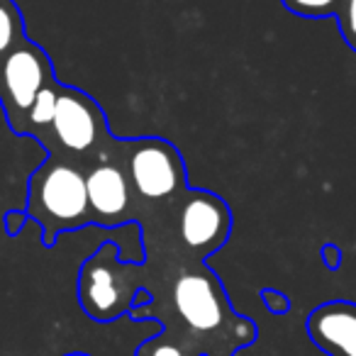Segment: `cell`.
<instances>
[{"label": "cell", "mask_w": 356, "mask_h": 356, "mask_svg": "<svg viewBox=\"0 0 356 356\" xmlns=\"http://www.w3.org/2000/svg\"><path fill=\"white\" fill-rule=\"evenodd\" d=\"M171 225V222H168ZM147 257L142 261V288L152 302L132 307V320H156L161 339L184 346L191 356H234V351L259 339V327L237 315L225 286L203 259H195L173 244L161 252L152 232H142Z\"/></svg>", "instance_id": "obj_1"}, {"label": "cell", "mask_w": 356, "mask_h": 356, "mask_svg": "<svg viewBox=\"0 0 356 356\" xmlns=\"http://www.w3.org/2000/svg\"><path fill=\"white\" fill-rule=\"evenodd\" d=\"M25 213L42 227L40 237L47 249H54L61 234L93 225L86 171L61 154H47L30 176Z\"/></svg>", "instance_id": "obj_2"}, {"label": "cell", "mask_w": 356, "mask_h": 356, "mask_svg": "<svg viewBox=\"0 0 356 356\" xmlns=\"http://www.w3.org/2000/svg\"><path fill=\"white\" fill-rule=\"evenodd\" d=\"M118 147L108 124V115L100 103L83 88L61 83L56 115L42 149L47 154H61L88 171L100 159H110Z\"/></svg>", "instance_id": "obj_3"}, {"label": "cell", "mask_w": 356, "mask_h": 356, "mask_svg": "<svg viewBox=\"0 0 356 356\" xmlns=\"http://www.w3.org/2000/svg\"><path fill=\"white\" fill-rule=\"evenodd\" d=\"M110 159L124 168L134 195L147 208L171 203L191 188L184 154L163 137H122Z\"/></svg>", "instance_id": "obj_4"}, {"label": "cell", "mask_w": 356, "mask_h": 356, "mask_svg": "<svg viewBox=\"0 0 356 356\" xmlns=\"http://www.w3.org/2000/svg\"><path fill=\"white\" fill-rule=\"evenodd\" d=\"M120 252L118 242L105 239L79 271V302L95 322L129 315L142 291V261H124Z\"/></svg>", "instance_id": "obj_5"}, {"label": "cell", "mask_w": 356, "mask_h": 356, "mask_svg": "<svg viewBox=\"0 0 356 356\" xmlns=\"http://www.w3.org/2000/svg\"><path fill=\"white\" fill-rule=\"evenodd\" d=\"M171 232L178 247L195 259H208L227 244L232 234V210L218 193L188 188L181 198L166 203Z\"/></svg>", "instance_id": "obj_6"}, {"label": "cell", "mask_w": 356, "mask_h": 356, "mask_svg": "<svg viewBox=\"0 0 356 356\" xmlns=\"http://www.w3.org/2000/svg\"><path fill=\"white\" fill-rule=\"evenodd\" d=\"M51 79H56L51 56L30 37L0 59V108L13 132L22 124L37 95Z\"/></svg>", "instance_id": "obj_7"}, {"label": "cell", "mask_w": 356, "mask_h": 356, "mask_svg": "<svg viewBox=\"0 0 356 356\" xmlns=\"http://www.w3.org/2000/svg\"><path fill=\"white\" fill-rule=\"evenodd\" d=\"M86 188H88L93 225L115 229L139 222L142 203L134 195L124 168L115 159H100L86 171Z\"/></svg>", "instance_id": "obj_8"}, {"label": "cell", "mask_w": 356, "mask_h": 356, "mask_svg": "<svg viewBox=\"0 0 356 356\" xmlns=\"http://www.w3.org/2000/svg\"><path fill=\"white\" fill-rule=\"evenodd\" d=\"M310 341L327 356H356V302L330 300L307 315Z\"/></svg>", "instance_id": "obj_9"}, {"label": "cell", "mask_w": 356, "mask_h": 356, "mask_svg": "<svg viewBox=\"0 0 356 356\" xmlns=\"http://www.w3.org/2000/svg\"><path fill=\"white\" fill-rule=\"evenodd\" d=\"M59 90H61V81L51 79L49 83L42 88V93L37 95L32 110L27 113V118L22 120V124L13 134H15V137H32L40 144L44 142L47 134H49V129H51V122H54Z\"/></svg>", "instance_id": "obj_10"}, {"label": "cell", "mask_w": 356, "mask_h": 356, "mask_svg": "<svg viewBox=\"0 0 356 356\" xmlns=\"http://www.w3.org/2000/svg\"><path fill=\"white\" fill-rule=\"evenodd\" d=\"M27 40L25 17L15 0H0V59Z\"/></svg>", "instance_id": "obj_11"}, {"label": "cell", "mask_w": 356, "mask_h": 356, "mask_svg": "<svg viewBox=\"0 0 356 356\" xmlns=\"http://www.w3.org/2000/svg\"><path fill=\"white\" fill-rule=\"evenodd\" d=\"M291 15L302 20H334L341 0H281Z\"/></svg>", "instance_id": "obj_12"}, {"label": "cell", "mask_w": 356, "mask_h": 356, "mask_svg": "<svg viewBox=\"0 0 356 356\" xmlns=\"http://www.w3.org/2000/svg\"><path fill=\"white\" fill-rule=\"evenodd\" d=\"M339 35L351 51H356V0H341L339 10L334 15Z\"/></svg>", "instance_id": "obj_13"}, {"label": "cell", "mask_w": 356, "mask_h": 356, "mask_svg": "<svg viewBox=\"0 0 356 356\" xmlns=\"http://www.w3.org/2000/svg\"><path fill=\"white\" fill-rule=\"evenodd\" d=\"M134 356H191L184 346L173 344L168 339H161V337H152L144 344H139V349L134 351Z\"/></svg>", "instance_id": "obj_14"}, {"label": "cell", "mask_w": 356, "mask_h": 356, "mask_svg": "<svg viewBox=\"0 0 356 356\" xmlns=\"http://www.w3.org/2000/svg\"><path fill=\"white\" fill-rule=\"evenodd\" d=\"M261 302L266 305V310L271 312V315H286V312L291 310V300H288L286 293L273 291V288H264Z\"/></svg>", "instance_id": "obj_15"}, {"label": "cell", "mask_w": 356, "mask_h": 356, "mask_svg": "<svg viewBox=\"0 0 356 356\" xmlns=\"http://www.w3.org/2000/svg\"><path fill=\"white\" fill-rule=\"evenodd\" d=\"M27 222H30V218H27L25 208H22V210H8L6 218H3V225H6L8 237H17Z\"/></svg>", "instance_id": "obj_16"}, {"label": "cell", "mask_w": 356, "mask_h": 356, "mask_svg": "<svg viewBox=\"0 0 356 356\" xmlns=\"http://www.w3.org/2000/svg\"><path fill=\"white\" fill-rule=\"evenodd\" d=\"M322 261H325V266L330 268V271H337V268L341 266V249L337 247V244L327 242L322 244Z\"/></svg>", "instance_id": "obj_17"}, {"label": "cell", "mask_w": 356, "mask_h": 356, "mask_svg": "<svg viewBox=\"0 0 356 356\" xmlns=\"http://www.w3.org/2000/svg\"><path fill=\"white\" fill-rule=\"evenodd\" d=\"M64 356H90V354H83V351H71V354H64Z\"/></svg>", "instance_id": "obj_18"}]
</instances>
